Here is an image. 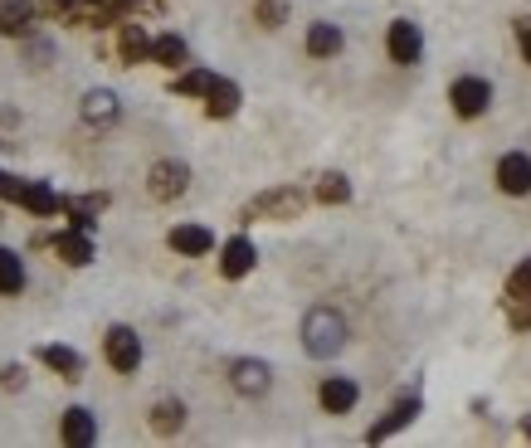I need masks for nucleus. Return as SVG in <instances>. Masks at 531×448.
I'll return each instance as SVG.
<instances>
[{
  "label": "nucleus",
  "mask_w": 531,
  "mask_h": 448,
  "mask_svg": "<svg viewBox=\"0 0 531 448\" xmlns=\"http://www.w3.org/2000/svg\"><path fill=\"white\" fill-rule=\"evenodd\" d=\"M303 346L312 356H337L346 346V317L332 307H312L303 317Z\"/></svg>",
  "instance_id": "obj_1"
},
{
  "label": "nucleus",
  "mask_w": 531,
  "mask_h": 448,
  "mask_svg": "<svg viewBox=\"0 0 531 448\" xmlns=\"http://www.w3.org/2000/svg\"><path fill=\"white\" fill-rule=\"evenodd\" d=\"M103 351H108V366L122 371V375H132L137 366H142V341H137L132 327H113L108 341H103Z\"/></svg>",
  "instance_id": "obj_2"
},
{
  "label": "nucleus",
  "mask_w": 531,
  "mask_h": 448,
  "mask_svg": "<svg viewBox=\"0 0 531 448\" xmlns=\"http://www.w3.org/2000/svg\"><path fill=\"white\" fill-rule=\"evenodd\" d=\"M298 210H303V195L298 190H268V195H259L244 210V220H293Z\"/></svg>",
  "instance_id": "obj_3"
},
{
  "label": "nucleus",
  "mask_w": 531,
  "mask_h": 448,
  "mask_svg": "<svg viewBox=\"0 0 531 448\" xmlns=\"http://www.w3.org/2000/svg\"><path fill=\"white\" fill-rule=\"evenodd\" d=\"M449 103H454L458 117H478V112H488V103H493V88H488V78H458L454 88H449Z\"/></svg>",
  "instance_id": "obj_4"
},
{
  "label": "nucleus",
  "mask_w": 531,
  "mask_h": 448,
  "mask_svg": "<svg viewBox=\"0 0 531 448\" xmlns=\"http://www.w3.org/2000/svg\"><path fill=\"white\" fill-rule=\"evenodd\" d=\"M186 186H190V171L181 161H156L152 176H147L152 200H176V195H186Z\"/></svg>",
  "instance_id": "obj_5"
},
{
  "label": "nucleus",
  "mask_w": 531,
  "mask_h": 448,
  "mask_svg": "<svg viewBox=\"0 0 531 448\" xmlns=\"http://www.w3.org/2000/svg\"><path fill=\"white\" fill-rule=\"evenodd\" d=\"M507 307H512V327H531V259L507 278Z\"/></svg>",
  "instance_id": "obj_6"
},
{
  "label": "nucleus",
  "mask_w": 531,
  "mask_h": 448,
  "mask_svg": "<svg viewBox=\"0 0 531 448\" xmlns=\"http://www.w3.org/2000/svg\"><path fill=\"white\" fill-rule=\"evenodd\" d=\"M385 44H390V59L395 64H419V54H424V35H419V25H410V20H395Z\"/></svg>",
  "instance_id": "obj_7"
},
{
  "label": "nucleus",
  "mask_w": 531,
  "mask_h": 448,
  "mask_svg": "<svg viewBox=\"0 0 531 448\" xmlns=\"http://www.w3.org/2000/svg\"><path fill=\"white\" fill-rule=\"evenodd\" d=\"M497 186L507 190V195H527L531 190V156L527 151H512V156L497 161Z\"/></svg>",
  "instance_id": "obj_8"
},
{
  "label": "nucleus",
  "mask_w": 531,
  "mask_h": 448,
  "mask_svg": "<svg viewBox=\"0 0 531 448\" xmlns=\"http://www.w3.org/2000/svg\"><path fill=\"white\" fill-rule=\"evenodd\" d=\"M229 380H234L239 395H264L268 385H273V371H268L264 361H234V366H229Z\"/></svg>",
  "instance_id": "obj_9"
},
{
  "label": "nucleus",
  "mask_w": 531,
  "mask_h": 448,
  "mask_svg": "<svg viewBox=\"0 0 531 448\" xmlns=\"http://www.w3.org/2000/svg\"><path fill=\"white\" fill-rule=\"evenodd\" d=\"M171 249H176V254H190V259H200V254L215 249V234H210L205 224H176V229H171Z\"/></svg>",
  "instance_id": "obj_10"
},
{
  "label": "nucleus",
  "mask_w": 531,
  "mask_h": 448,
  "mask_svg": "<svg viewBox=\"0 0 531 448\" xmlns=\"http://www.w3.org/2000/svg\"><path fill=\"white\" fill-rule=\"evenodd\" d=\"M254 259H259V249H254V244H249V239L239 234V239H229V244H225L220 273H225V278H244V273L254 268Z\"/></svg>",
  "instance_id": "obj_11"
},
{
  "label": "nucleus",
  "mask_w": 531,
  "mask_h": 448,
  "mask_svg": "<svg viewBox=\"0 0 531 448\" xmlns=\"http://www.w3.org/2000/svg\"><path fill=\"white\" fill-rule=\"evenodd\" d=\"M205 112H210V117H234V112H239V83L215 78V83L205 88Z\"/></svg>",
  "instance_id": "obj_12"
},
{
  "label": "nucleus",
  "mask_w": 531,
  "mask_h": 448,
  "mask_svg": "<svg viewBox=\"0 0 531 448\" xmlns=\"http://www.w3.org/2000/svg\"><path fill=\"white\" fill-rule=\"evenodd\" d=\"M351 405H356V380H346V375L322 380V410H327V414H346Z\"/></svg>",
  "instance_id": "obj_13"
},
{
  "label": "nucleus",
  "mask_w": 531,
  "mask_h": 448,
  "mask_svg": "<svg viewBox=\"0 0 531 448\" xmlns=\"http://www.w3.org/2000/svg\"><path fill=\"white\" fill-rule=\"evenodd\" d=\"M15 200H20L25 210H35V215H54V210H64V200L44 186V181H20V195H15Z\"/></svg>",
  "instance_id": "obj_14"
},
{
  "label": "nucleus",
  "mask_w": 531,
  "mask_h": 448,
  "mask_svg": "<svg viewBox=\"0 0 531 448\" xmlns=\"http://www.w3.org/2000/svg\"><path fill=\"white\" fill-rule=\"evenodd\" d=\"M54 254L64 263H74V268H83V263L93 259V239H88V229H69V234H59L54 239Z\"/></svg>",
  "instance_id": "obj_15"
},
{
  "label": "nucleus",
  "mask_w": 531,
  "mask_h": 448,
  "mask_svg": "<svg viewBox=\"0 0 531 448\" xmlns=\"http://www.w3.org/2000/svg\"><path fill=\"white\" fill-rule=\"evenodd\" d=\"M93 439H98V424H93V414H88V410H78V405H74V410L64 414V444L88 448Z\"/></svg>",
  "instance_id": "obj_16"
},
{
  "label": "nucleus",
  "mask_w": 531,
  "mask_h": 448,
  "mask_svg": "<svg viewBox=\"0 0 531 448\" xmlns=\"http://www.w3.org/2000/svg\"><path fill=\"white\" fill-rule=\"evenodd\" d=\"M39 361H44L49 371H59L64 380H78V375H83V356H78L74 346H44Z\"/></svg>",
  "instance_id": "obj_17"
},
{
  "label": "nucleus",
  "mask_w": 531,
  "mask_h": 448,
  "mask_svg": "<svg viewBox=\"0 0 531 448\" xmlns=\"http://www.w3.org/2000/svg\"><path fill=\"white\" fill-rule=\"evenodd\" d=\"M419 414V395H410V400H400V405H390V414L380 419V424H371V439H390L400 424H410Z\"/></svg>",
  "instance_id": "obj_18"
},
{
  "label": "nucleus",
  "mask_w": 531,
  "mask_h": 448,
  "mask_svg": "<svg viewBox=\"0 0 531 448\" xmlns=\"http://www.w3.org/2000/svg\"><path fill=\"white\" fill-rule=\"evenodd\" d=\"M117 54L122 64H142L152 54V39L142 35V25H122V39H117Z\"/></svg>",
  "instance_id": "obj_19"
},
{
  "label": "nucleus",
  "mask_w": 531,
  "mask_h": 448,
  "mask_svg": "<svg viewBox=\"0 0 531 448\" xmlns=\"http://www.w3.org/2000/svg\"><path fill=\"white\" fill-rule=\"evenodd\" d=\"M30 20H35V5H30V0H5V5H0V30H5V35H25Z\"/></svg>",
  "instance_id": "obj_20"
},
{
  "label": "nucleus",
  "mask_w": 531,
  "mask_h": 448,
  "mask_svg": "<svg viewBox=\"0 0 531 448\" xmlns=\"http://www.w3.org/2000/svg\"><path fill=\"white\" fill-rule=\"evenodd\" d=\"M20 288H25V263H20V254L0 249V293H5V298H15Z\"/></svg>",
  "instance_id": "obj_21"
},
{
  "label": "nucleus",
  "mask_w": 531,
  "mask_h": 448,
  "mask_svg": "<svg viewBox=\"0 0 531 448\" xmlns=\"http://www.w3.org/2000/svg\"><path fill=\"white\" fill-rule=\"evenodd\" d=\"M337 49H342V30H337V25H312V30H307V54L327 59V54H337Z\"/></svg>",
  "instance_id": "obj_22"
},
{
  "label": "nucleus",
  "mask_w": 531,
  "mask_h": 448,
  "mask_svg": "<svg viewBox=\"0 0 531 448\" xmlns=\"http://www.w3.org/2000/svg\"><path fill=\"white\" fill-rule=\"evenodd\" d=\"M83 117H88V122H113V117H117V98L108 93V88H93V93L83 98Z\"/></svg>",
  "instance_id": "obj_23"
},
{
  "label": "nucleus",
  "mask_w": 531,
  "mask_h": 448,
  "mask_svg": "<svg viewBox=\"0 0 531 448\" xmlns=\"http://www.w3.org/2000/svg\"><path fill=\"white\" fill-rule=\"evenodd\" d=\"M181 424H186V405H181V400H161V405L152 410V429H156V434H176Z\"/></svg>",
  "instance_id": "obj_24"
},
{
  "label": "nucleus",
  "mask_w": 531,
  "mask_h": 448,
  "mask_svg": "<svg viewBox=\"0 0 531 448\" xmlns=\"http://www.w3.org/2000/svg\"><path fill=\"white\" fill-rule=\"evenodd\" d=\"M152 59H156V64H166V69L186 64V39H181V35H161V39H152Z\"/></svg>",
  "instance_id": "obj_25"
},
{
  "label": "nucleus",
  "mask_w": 531,
  "mask_h": 448,
  "mask_svg": "<svg viewBox=\"0 0 531 448\" xmlns=\"http://www.w3.org/2000/svg\"><path fill=\"white\" fill-rule=\"evenodd\" d=\"M317 200H322V205H346V200H351L346 176H337V171H332V176H322V181H317Z\"/></svg>",
  "instance_id": "obj_26"
},
{
  "label": "nucleus",
  "mask_w": 531,
  "mask_h": 448,
  "mask_svg": "<svg viewBox=\"0 0 531 448\" xmlns=\"http://www.w3.org/2000/svg\"><path fill=\"white\" fill-rule=\"evenodd\" d=\"M215 83V74L210 69H190V74L176 78V93H190V98H205V88Z\"/></svg>",
  "instance_id": "obj_27"
},
{
  "label": "nucleus",
  "mask_w": 531,
  "mask_h": 448,
  "mask_svg": "<svg viewBox=\"0 0 531 448\" xmlns=\"http://www.w3.org/2000/svg\"><path fill=\"white\" fill-rule=\"evenodd\" d=\"M283 15H288V0H259V20H264L268 30H278Z\"/></svg>",
  "instance_id": "obj_28"
},
{
  "label": "nucleus",
  "mask_w": 531,
  "mask_h": 448,
  "mask_svg": "<svg viewBox=\"0 0 531 448\" xmlns=\"http://www.w3.org/2000/svg\"><path fill=\"white\" fill-rule=\"evenodd\" d=\"M20 380H25V371H20V366H5V371H0V385H10V390H15Z\"/></svg>",
  "instance_id": "obj_29"
},
{
  "label": "nucleus",
  "mask_w": 531,
  "mask_h": 448,
  "mask_svg": "<svg viewBox=\"0 0 531 448\" xmlns=\"http://www.w3.org/2000/svg\"><path fill=\"white\" fill-rule=\"evenodd\" d=\"M517 39H522V54H527V64H531V20L517 25Z\"/></svg>",
  "instance_id": "obj_30"
},
{
  "label": "nucleus",
  "mask_w": 531,
  "mask_h": 448,
  "mask_svg": "<svg viewBox=\"0 0 531 448\" xmlns=\"http://www.w3.org/2000/svg\"><path fill=\"white\" fill-rule=\"evenodd\" d=\"M69 5H74V0H44V10H54V15H64Z\"/></svg>",
  "instance_id": "obj_31"
},
{
  "label": "nucleus",
  "mask_w": 531,
  "mask_h": 448,
  "mask_svg": "<svg viewBox=\"0 0 531 448\" xmlns=\"http://www.w3.org/2000/svg\"><path fill=\"white\" fill-rule=\"evenodd\" d=\"M88 5H113V0H88Z\"/></svg>",
  "instance_id": "obj_32"
}]
</instances>
